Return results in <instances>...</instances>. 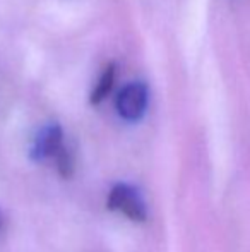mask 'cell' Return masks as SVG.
<instances>
[{
  "instance_id": "1",
  "label": "cell",
  "mask_w": 250,
  "mask_h": 252,
  "mask_svg": "<svg viewBox=\"0 0 250 252\" xmlns=\"http://www.w3.org/2000/svg\"><path fill=\"white\" fill-rule=\"evenodd\" d=\"M107 208L110 211L124 215L130 221L144 223L147 220V208L140 190L125 182L115 184L111 187L107 199Z\"/></svg>"
},
{
  "instance_id": "2",
  "label": "cell",
  "mask_w": 250,
  "mask_h": 252,
  "mask_svg": "<svg viewBox=\"0 0 250 252\" xmlns=\"http://www.w3.org/2000/svg\"><path fill=\"white\" fill-rule=\"evenodd\" d=\"M149 91L144 83H129L118 93L115 106L125 122H139L147 110Z\"/></svg>"
},
{
  "instance_id": "3",
  "label": "cell",
  "mask_w": 250,
  "mask_h": 252,
  "mask_svg": "<svg viewBox=\"0 0 250 252\" xmlns=\"http://www.w3.org/2000/svg\"><path fill=\"white\" fill-rule=\"evenodd\" d=\"M63 148V130L57 122H52L43 126L34 136L29 148V158L33 161H47L58 155Z\"/></svg>"
},
{
  "instance_id": "4",
  "label": "cell",
  "mask_w": 250,
  "mask_h": 252,
  "mask_svg": "<svg viewBox=\"0 0 250 252\" xmlns=\"http://www.w3.org/2000/svg\"><path fill=\"white\" fill-rule=\"evenodd\" d=\"M115 74H117L115 63H110V65L101 72L100 79L94 84V90H93V93H91V98H89L91 105H100V103L110 94L111 88H113V83H115Z\"/></svg>"
}]
</instances>
